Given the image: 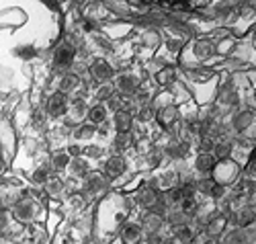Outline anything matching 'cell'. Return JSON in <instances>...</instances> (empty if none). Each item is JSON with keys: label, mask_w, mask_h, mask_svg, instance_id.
I'll return each mask as SVG.
<instances>
[{"label": "cell", "mask_w": 256, "mask_h": 244, "mask_svg": "<svg viewBox=\"0 0 256 244\" xmlns=\"http://www.w3.org/2000/svg\"><path fill=\"white\" fill-rule=\"evenodd\" d=\"M48 113H50L52 117H60V115L66 113V97H64L62 93H56V95L50 99V103H48Z\"/></svg>", "instance_id": "6da1fadb"}, {"label": "cell", "mask_w": 256, "mask_h": 244, "mask_svg": "<svg viewBox=\"0 0 256 244\" xmlns=\"http://www.w3.org/2000/svg\"><path fill=\"white\" fill-rule=\"evenodd\" d=\"M72 56H74V50H72L70 46H64V48L58 50V54H56V64H58V66H66V64L72 62Z\"/></svg>", "instance_id": "7a4b0ae2"}, {"label": "cell", "mask_w": 256, "mask_h": 244, "mask_svg": "<svg viewBox=\"0 0 256 244\" xmlns=\"http://www.w3.org/2000/svg\"><path fill=\"white\" fill-rule=\"evenodd\" d=\"M92 72H94L96 78H109L111 76V66L106 62H96L92 66Z\"/></svg>", "instance_id": "3957f363"}, {"label": "cell", "mask_w": 256, "mask_h": 244, "mask_svg": "<svg viewBox=\"0 0 256 244\" xmlns=\"http://www.w3.org/2000/svg\"><path fill=\"white\" fill-rule=\"evenodd\" d=\"M104 115H106V111H104V107H94L90 113H88V117H90V121H94V123H100L102 119H104Z\"/></svg>", "instance_id": "277c9868"}, {"label": "cell", "mask_w": 256, "mask_h": 244, "mask_svg": "<svg viewBox=\"0 0 256 244\" xmlns=\"http://www.w3.org/2000/svg\"><path fill=\"white\" fill-rule=\"evenodd\" d=\"M127 121H130V117H127V115H117V127L121 129V131H125L127 127H130V123H127Z\"/></svg>", "instance_id": "5b68a950"}, {"label": "cell", "mask_w": 256, "mask_h": 244, "mask_svg": "<svg viewBox=\"0 0 256 244\" xmlns=\"http://www.w3.org/2000/svg\"><path fill=\"white\" fill-rule=\"evenodd\" d=\"M121 168H123V162H121L119 158H113V160H109V170H111L113 174H117Z\"/></svg>", "instance_id": "8992f818"}, {"label": "cell", "mask_w": 256, "mask_h": 244, "mask_svg": "<svg viewBox=\"0 0 256 244\" xmlns=\"http://www.w3.org/2000/svg\"><path fill=\"white\" fill-rule=\"evenodd\" d=\"M72 86H76V78H70V76L64 78V84H62L64 91H66V88H72Z\"/></svg>", "instance_id": "52a82bcc"}, {"label": "cell", "mask_w": 256, "mask_h": 244, "mask_svg": "<svg viewBox=\"0 0 256 244\" xmlns=\"http://www.w3.org/2000/svg\"><path fill=\"white\" fill-rule=\"evenodd\" d=\"M207 166H211V158H209V156L199 158V168H207Z\"/></svg>", "instance_id": "ba28073f"}]
</instances>
